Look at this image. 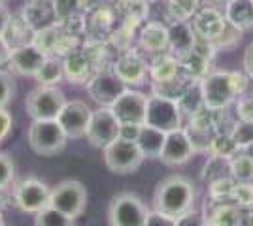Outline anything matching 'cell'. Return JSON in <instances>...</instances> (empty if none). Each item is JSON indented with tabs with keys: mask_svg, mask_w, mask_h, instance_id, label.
<instances>
[{
	"mask_svg": "<svg viewBox=\"0 0 253 226\" xmlns=\"http://www.w3.org/2000/svg\"><path fill=\"white\" fill-rule=\"evenodd\" d=\"M250 77L246 72H229V70H211L201 81L202 102L208 109H227L238 98L246 95Z\"/></svg>",
	"mask_w": 253,
	"mask_h": 226,
	"instance_id": "6da1fadb",
	"label": "cell"
},
{
	"mask_svg": "<svg viewBox=\"0 0 253 226\" xmlns=\"http://www.w3.org/2000/svg\"><path fill=\"white\" fill-rule=\"evenodd\" d=\"M195 187L183 175H170L157 185L153 193V209L174 219L195 207Z\"/></svg>",
	"mask_w": 253,
	"mask_h": 226,
	"instance_id": "7a4b0ae2",
	"label": "cell"
},
{
	"mask_svg": "<svg viewBox=\"0 0 253 226\" xmlns=\"http://www.w3.org/2000/svg\"><path fill=\"white\" fill-rule=\"evenodd\" d=\"M191 27L201 40L213 43L215 47L231 45L242 34V31H238L236 27H232L231 23L227 21L225 11H221L219 8H213V6H210V8L201 6V10L191 19Z\"/></svg>",
	"mask_w": 253,
	"mask_h": 226,
	"instance_id": "3957f363",
	"label": "cell"
},
{
	"mask_svg": "<svg viewBox=\"0 0 253 226\" xmlns=\"http://www.w3.org/2000/svg\"><path fill=\"white\" fill-rule=\"evenodd\" d=\"M66 100L59 85H38L25 98V109L32 121H53L59 117Z\"/></svg>",
	"mask_w": 253,
	"mask_h": 226,
	"instance_id": "277c9868",
	"label": "cell"
},
{
	"mask_svg": "<svg viewBox=\"0 0 253 226\" xmlns=\"http://www.w3.org/2000/svg\"><path fill=\"white\" fill-rule=\"evenodd\" d=\"M149 209L146 202L132 193H119L112 198L108 207L110 226H144L148 221Z\"/></svg>",
	"mask_w": 253,
	"mask_h": 226,
	"instance_id": "5b68a950",
	"label": "cell"
},
{
	"mask_svg": "<svg viewBox=\"0 0 253 226\" xmlns=\"http://www.w3.org/2000/svg\"><path fill=\"white\" fill-rule=\"evenodd\" d=\"M27 138H29L31 149L36 155H42V157H53V155L61 153L66 147V141H68L57 119H53V121H32L29 132H27Z\"/></svg>",
	"mask_w": 253,
	"mask_h": 226,
	"instance_id": "8992f818",
	"label": "cell"
},
{
	"mask_svg": "<svg viewBox=\"0 0 253 226\" xmlns=\"http://www.w3.org/2000/svg\"><path fill=\"white\" fill-rule=\"evenodd\" d=\"M106 168L112 173L117 175H126V173L136 172L142 166V162L146 161L142 157V153L138 149V143L134 140H126V138H117L110 145H106L102 149Z\"/></svg>",
	"mask_w": 253,
	"mask_h": 226,
	"instance_id": "52a82bcc",
	"label": "cell"
},
{
	"mask_svg": "<svg viewBox=\"0 0 253 226\" xmlns=\"http://www.w3.org/2000/svg\"><path fill=\"white\" fill-rule=\"evenodd\" d=\"M51 200V187L43 183L38 177H27L11 189V202L23 213L36 215L43 207L49 205Z\"/></svg>",
	"mask_w": 253,
	"mask_h": 226,
	"instance_id": "ba28073f",
	"label": "cell"
},
{
	"mask_svg": "<svg viewBox=\"0 0 253 226\" xmlns=\"http://www.w3.org/2000/svg\"><path fill=\"white\" fill-rule=\"evenodd\" d=\"M49 205L59 209L64 215L80 219L87 207V189L78 179H64L51 189Z\"/></svg>",
	"mask_w": 253,
	"mask_h": 226,
	"instance_id": "9c48e42d",
	"label": "cell"
},
{
	"mask_svg": "<svg viewBox=\"0 0 253 226\" xmlns=\"http://www.w3.org/2000/svg\"><path fill=\"white\" fill-rule=\"evenodd\" d=\"M112 70L128 89L144 85L149 79V63L138 47L123 49L112 63Z\"/></svg>",
	"mask_w": 253,
	"mask_h": 226,
	"instance_id": "30bf717a",
	"label": "cell"
},
{
	"mask_svg": "<svg viewBox=\"0 0 253 226\" xmlns=\"http://www.w3.org/2000/svg\"><path fill=\"white\" fill-rule=\"evenodd\" d=\"M183 113L178 100L161 97V95H148V111H146V125L153 129L170 132L181 127Z\"/></svg>",
	"mask_w": 253,
	"mask_h": 226,
	"instance_id": "8fae6325",
	"label": "cell"
},
{
	"mask_svg": "<svg viewBox=\"0 0 253 226\" xmlns=\"http://www.w3.org/2000/svg\"><path fill=\"white\" fill-rule=\"evenodd\" d=\"M121 134V123L112 108H98L93 111L89 127L85 130V140L96 149H104Z\"/></svg>",
	"mask_w": 253,
	"mask_h": 226,
	"instance_id": "7c38bea8",
	"label": "cell"
},
{
	"mask_svg": "<svg viewBox=\"0 0 253 226\" xmlns=\"http://www.w3.org/2000/svg\"><path fill=\"white\" fill-rule=\"evenodd\" d=\"M87 95L95 100L100 108H112L116 104V100L128 87L114 74L112 68H104L93 74V77L85 83Z\"/></svg>",
	"mask_w": 253,
	"mask_h": 226,
	"instance_id": "4fadbf2b",
	"label": "cell"
},
{
	"mask_svg": "<svg viewBox=\"0 0 253 226\" xmlns=\"http://www.w3.org/2000/svg\"><path fill=\"white\" fill-rule=\"evenodd\" d=\"M199 151L195 147V143L191 140L187 129L179 127V129H174L167 132V140H165V147H163V153L159 157V161L163 162L165 166H183L197 155Z\"/></svg>",
	"mask_w": 253,
	"mask_h": 226,
	"instance_id": "5bb4252c",
	"label": "cell"
},
{
	"mask_svg": "<svg viewBox=\"0 0 253 226\" xmlns=\"http://www.w3.org/2000/svg\"><path fill=\"white\" fill-rule=\"evenodd\" d=\"M91 115H93V109L87 106V102L66 100L57 121H59V125L64 130L68 140H80V138H85V130L89 127Z\"/></svg>",
	"mask_w": 253,
	"mask_h": 226,
	"instance_id": "9a60e30c",
	"label": "cell"
},
{
	"mask_svg": "<svg viewBox=\"0 0 253 226\" xmlns=\"http://www.w3.org/2000/svg\"><path fill=\"white\" fill-rule=\"evenodd\" d=\"M112 109L121 125H140L142 127V125H146L148 95L142 91H136V89H126L116 100Z\"/></svg>",
	"mask_w": 253,
	"mask_h": 226,
	"instance_id": "2e32d148",
	"label": "cell"
},
{
	"mask_svg": "<svg viewBox=\"0 0 253 226\" xmlns=\"http://www.w3.org/2000/svg\"><path fill=\"white\" fill-rule=\"evenodd\" d=\"M138 49L144 55H159L169 51V25L157 19L144 21L138 29Z\"/></svg>",
	"mask_w": 253,
	"mask_h": 226,
	"instance_id": "e0dca14e",
	"label": "cell"
},
{
	"mask_svg": "<svg viewBox=\"0 0 253 226\" xmlns=\"http://www.w3.org/2000/svg\"><path fill=\"white\" fill-rule=\"evenodd\" d=\"M45 55L34 45V43H27L21 47H13L8 61V68L11 74L23 75V77H34L38 74V70L42 68Z\"/></svg>",
	"mask_w": 253,
	"mask_h": 226,
	"instance_id": "ac0fdd59",
	"label": "cell"
},
{
	"mask_svg": "<svg viewBox=\"0 0 253 226\" xmlns=\"http://www.w3.org/2000/svg\"><path fill=\"white\" fill-rule=\"evenodd\" d=\"M63 72L64 79L72 85H85L93 74L96 72L93 61L89 59V55L84 49H78L74 53L63 57Z\"/></svg>",
	"mask_w": 253,
	"mask_h": 226,
	"instance_id": "d6986e66",
	"label": "cell"
},
{
	"mask_svg": "<svg viewBox=\"0 0 253 226\" xmlns=\"http://www.w3.org/2000/svg\"><path fill=\"white\" fill-rule=\"evenodd\" d=\"M199 36L195 34L191 21H179L169 25V51L178 59H183L195 49Z\"/></svg>",
	"mask_w": 253,
	"mask_h": 226,
	"instance_id": "ffe728a7",
	"label": "cell"
},
{
	"mask_svg": "<svg viewBox=\"0 0 253 226\" xmlns=\"http://www.w3.org/2000/svg\"><path fill=\"white\" fill-rule=\"evenodd\" d=\"M179 59L170 51L153 55L149 61V79L151 83H167L179 77Z\"/></svg>",
	"mask_w": 253,
	"mask_h": 226,
	"instance_id": "44dd1931",
	"label": "cell"
},
{
	"mask_svg": "<svg viewBox=\"0 0 253 226\" xmlns=\"http://www.w3.org/2000/svg\"><path fill=\"white\" fill-rule=\"evenodd\" d=\"M165 140H167V132L165 130H159L149 127V125H144L140 129L136 143L144 159H148V161H159V157L163 153V147H165Z\"/></svg>",
	"mask_w": 253,
	"mask_h": 226,
	"instance_id": "7402d4cb",
	"label": "cell"
},
{
	"mask_svg": "<svg viewBox=\"0 0 253 226\" xmlns=\"http://www.w3.org/2000/svg\"><path fill=\"white\" fill-rule=\"evenodd\" d=\"M208 226H244V209L232 202L215 204L210 215H206Z\"/></svg>",
	"mask_w": 253,
	"mask_h": 226,
	"instance_id": "603a6c76",
	"label": "cell"
},
{
	"mask_svg": "<svg viewBox=\"0 0 253 226\" xmlns=\"http://www.w3.org/2000/svg\"><path fill=\"white\" fill-rule=\"evenodd\" d=\"M225 17L238 31L253 29V0H231L227 2Z\"/></svg>",
	"mask_w": 253,
	"mask_h": 226,
	"instance_id": "cb8c5ba5",
	"label": "cell"
},
{
	"mask_svg": "<svg viewBox=\"0 0 253 226\" xmlns=\"http://www.w3.org/2000/svg\"><path fill=\"white\" fill-rule=\"evenodd\" d=\"M6 42L13 47H21V45H27V43H32V38H34V29H32L29 21L23 17V13H17V15H11L10 23H8V29H6V34H4Z\"/></svg>",
	"mask_w": 253,
	"mask_h": 226,
	"instance_id": "d4e9b609",
	"label": "cell"
},
{
	"mask_svg": "<svg viewBox=\"0 0 253 226\" xmlns=\"http://www.w3.org/2000/svg\"><path fill=\"white\" fill-rule=\"evenodd\" d=\"M165 17L170 23L191 21L201 10V0H165Z\"/></svg>",
	"mask_w": 253,
	"mask_h": 226,
	"instance_id": "484cf974",
	"label": "cell"
},
{
	"mask_svg": "<svg viewBox=\"0 0 253 226\" xmlns=\"http://www.w3.org/2000/svg\"><path fill=\"white\" fill-rule=\"evenodd\" d=\"M61 32H63V29H61L59 23L49 25V27H43V29H38V31H34L32 43H34L45 57H55V49H57Z\"/></svg>",
	"mask_w": 253,
	"mask_h": 226,
	"instance_id": "4316f807",
	"label": "cell"
},
{
	"mask_svg": "<svg viewBox=\"0 0 253 226\" xmlns=\"http://www.w3.org/2000/svg\"><path fill=\"white\" fill-rule=\"evenodd\" d=\"M38 85H59L64 79L63 59L61 57H45L42 68L34 75Z\"/></svg>",
	"mask_w": 253,
	"mask_h": 226,
	"instance_id": "83f0119b",
	"label": "cell"
},
{
	"mask_svg": "<svg viewBox=\"0 0 253 226\" xmlns=\"http://www.w3.org/2000/svg\"><path fill=\"white\" fill-rule=\"evenodd\" d=\"M238 151H242L236 141L232 140L231 132H215L211 136L210 143H208V153L210 155H217V157H225V159H232Z\"/></svg>",
	"mask_w": 253,
	"mask_h": 226,
	"instance_id": "f1b7e54d",
	"label": "cell"
},
{
	"mask_svg": "<svg viewBox=\"0 0 253 226\" xmlns=\"http://www.w3.org/2000/svg\"><path fill=\"white\" fill-rule=\"evenodd\" d=\"M231 175L236 181L252 183L253 181V159L244 151H238L231 159Z\"/></svg>",
	"mask_w": 253,
	"mask_h": 226,
	"instance_id": "f546056e",
	"label": "cell"
},
{
	"mask_svg": "<svg viewBox=\"0 0 253 226\" xmlns=\"http://www.w3.org/2000/svg\"><path fill=\"white\" fill-rule=\"evenodd\" d=\"M34 226H76V219L47 205L34 215Z\"/></svg>",
	"mask_w": 253,
	"mask_h": 226,
	"instance_id": "4dcf8cb0",
	"label": "cell"
},
{
	"mask_svg": "<svg viewBox=\"0 0 253 226\" xmlns=\"http://www.w3.org/2000/svg\"><path fill=\"white\" fill-rule=\"evenodd\" d=\"M234 185H236V179H234L232 175H225V177H219V179H213V181H210V187H208L210 200L213 202V204L231 202Z\"/></svg>",
	"mask_w": 253,
	"mask_h": 226,
	"instance_id": "1f68e13d",
	"label": "cell"
},
{
	"mask_svg": "<svg viewBox=\"0 0 253 226\" xmlns=\"http://www.w3.org/2000/svg\"><path fill=\"white\" fill-rule=\"evenodd\" d=\"M225 175H231V159L210 155V159L206 161L204 170H202V179L210 183L213 179H219Z\"/></svg>",
	"mask_w": 253,
	"mask_h": 226,
	"instance_id": "d6a6232c",
	"label": "cell"
},
{
	"mask_svg": "<svg viewBox=\"0 0 253 226\" xmlns=\"http://www.w3.org/2000/svg\"><path fill=\"white\" fill-rule=\"evenodd\" d=\"M231 202L238 205L240 209H253V181L252 183L236 181L232 189Z\"/></svg>",
	"mask_w": 253,
	"mask_h": 226,
	"instance_id": "836d02e7",
	"label": "cell"
},
{
	"mask_svg": "<svg viewBox=\"0 0 253 226\" xmlns=\"http://www.w3.org/2000/svg\"><path fill=\"white\" fill-rule=\"evenodd\" d=\"M231 136L240 149L248 147L250 143H253V121H236L231 130Z\"/></svg>",
	"mask_w": 253,
	"mask_h": 226,
	"instance_id": "e575fe53",
	"label": "cell"
},
{
	"mask_svg": "<svg viewBox=\"0 0 253 226\" xmlns=\"http://www.w3.org/2000/svg\"><path fill=\"white\" fill-rule=\"evenodd\" d=\"M15 97V79L10 70L0 68V108H8Z\"/></svg>",
	"mask_w": 253,
	"mask_h": 226,
	"instance_id": "d590c367",
	"label": "cell"
},
{
	"mask_svg": "<svg viewBox=\"0 0 253 226\" xmlns=\"http://www.w3.org/2000/svg\"><path fill=\"white\" fill-rule=\"evenodd\" d=\"M234 104L236 121H253V95H242Z\"/></svg>",
	"mask_w": 253,
	"mask_h": 226,
	"instance_id": "8d00e7d4",
	"label": "cell"
},
{
	"mask_svg": "<svg viewBox=\"0 0 253 226\" xmlns=\"http://www.w3.org/2000/svg\"><path fill=\"white\" fill-rule=\"evenodd\" d=\"M15 179V166L8 155L0 153V187H10Z\"/></svg>",
	"mask_w": 253,
	"mask_h": 226,
	"instance_id": "74e56055",
	"label": "cell"
},
{
	"mask_svg": "<svg viewBox=\"0 0 253 226\" xmlns=\"http://www.w3.org/2000/svg\"><path fill=\"white\" fill-rule=\"evenodd\" d=\"M206 225H208L206 223V217L202 215L199 209H195V207L176 219V226H206Z\"/></svg>",
	"mask_w": 253,
	"mask_h": 226,
	"instance_id": "f35d334b",
	"label": "cell"
},
{
	"mask_svg": "<svg viewBox=\"0 0 253 226\" xmlns=\"http://www.w3.org/2000/svg\"><path fill=\"white\" fill-rule=\"evenodd\" d=\"M144 226H176V219L170 215H165L157 209H151Z\"/></svg>",
	"mask_w": 253,
	"mask_h": 226,
	"instance_id": "ab89813d",
	"label": "cell"
},
{
	"mask_svg": "<svg viewBox=\"0 0 253 226\" xmlns=\"http://www.w3.org/2000/svg\"><path fill=\"white\" fill-rule=\"evenodd\" d=\"M13 129V117L6 108H0V143L8 140V136L11 134Z\"/></svg>",
	"mask_w": 253,
	"mask_h": 226,
	"instance_id": "60d3db41",
	"label": "cell"
},
{
	"mask_svg": "<svg viewBox=\"0 0 253 226\" xmlns=\"http://www.w3.org/2000/svg\"><path fill=\"white\" fill-rule=\"evenodd\" d=\"M244 72L250 79H253V42L244 51Z\"/></svg>",
	"mask_w": 253,
	"mask_h": 226,
	"instance_id": "b9f144b4",
	"label": "cell"
},
{
	"mask_svg": "<svg viewBox=\"0 0 253 226\" xmlns=\"http://www.w3.org/2000/svg\"><path fill=\"white\" fill-rule=\"evenodd\" d=\"M10 55H11V45L6 42V38H4V36H0V68L8 66Z\"/></svg>",
	"mask_w": 253,
	"mask_h": 226,
	"instance_id": "7bdbcfd3",
	"label": "cell"
},
{
	"mask_svg": "<svg viewBox=\"0 0 253 226\" xmlns=\"http://www.w3.org/2000/svg\"><path fill=\"white\" fill-rule=\"evenodd\" d=\"M144 127V125H142ZM140 125H121V138H126V140H134L136 141L138 134H140Z\"/></svg>",
	"mask_w": 253,
	"mask_h": 226,
	"instance_id": "ee69618b",
	"label": "cell"
},
{
	"mask_svg": "<svg viewBox=\"0 0 253 226\" xmlns=\"http://www.w3.org/2000/svg\"><path fill=\"white\" fill-rule=\"evenodd\" d=\"M11 11L6 8V4H0V36L6 34V29H8V23H10Z\"/></svg>",
	"mask_w": 253,
	"mask_h": 226,
	"instance_id": "f6af8a7d",
	"label": "cell"
},
{
	"mask_svg": "<svg viewBox=\"0 0 253 226\" xmlns=\"http://www.w3.org/2000/svg\"><path fill=\"white\" fill-rule=\"evenodd\" d=\"M8 202H10V193H8V189H6V187H0V211L8 205Z\"/></svg>",
	"mask_w": 253,
	"mask_h": 226,
	"instance_id": "bcb514c9",
	"label": "cell"
},
{
	"mask_svg": "<svg viewBox=\"0 0 253 226\" xmlns=\"http://www.w3.org/2000/svg\"><path fill=\"white\" fill-rule=\"evenodd\" d=\"M116 0H87V4H89V11L98 8V6H106V4H114Z\"/></svg>",
	"mask_w": 253,
	"mask_h": 226,
	"instance_id": "7dc6e473",
	"label": "cell"
},
{
	"mask_svg": "<svg viewBox=\"0 0 253 226\" xmlns=\"http://www.w3.org/2000/svg\"><path fill=\"white\" fill-rule=\"evenodd\" d=\"M244 226H253V209H248L244 213Z\"/></svg>",
	"mask_w": 253,
	"mask_h": 226,
	"instance_id": "c3c4849f",
	"label": "cell"
},
{
	"mask_svg": "<svg viewBox=\"0 0 253 226\" xmlns=\"http://www.w3.org/2000/svg\"><path fill=\"white\" fill-rule=\"evenodd\" d=\"M244 153H246V155H250V157H252L253 159V143H250V145H248V147H244Z\"/></svg>",
	"mask_w": 253,
	"mask_h": 226,
	"instance_id": "681fc988",
	"label": "cell"
},
{
	"mask_svg": "<svg viewBox=\"0 0 253 226\" xmlns=\"http://www.w3.org/2000/svg\"><path fill=\"white\" fill-rule=\"evenodd\" d=\"M0 226H6V221H4V217H2V211H0Z\"/></svg>",
	"mask_w": 253,
	"mask_h": 226,
	"instance_id": "f907efd6",
	"label": "cell"
},
{
	"mask_svg": "<svg viewBox=\"0 0 253 226\" xmlns=\"http://www.w3.org/2000/svg\"><path fill=\"white\" fill-rule=\"evenodd\" d=\"M215 2H225V4H227V2H231V0H215Z\"/></svg>",
	"mask_w": 253,
	"mask_h": 226,
	"instance_id": "816d5d0a",
	"label": "cell"
},
{
	"mask_svg": "<svg viewBox=\"0 0 253 226\" xmlns=\"http://www.w3.org/2000/svg\"><path fill=\"white\" fill-rule=\"evenodd\" d=\"M4 2H6V0H0V4H4Z\"/></svg>",
	"mask_w": 253,
	"mask_h": 226,
	"instance_id": "f5cc1de1",
	"label": "cell"
},
{
	"mask_svg": "<svg viewBox=\"0 0 253 226\" xmlns=\"http://www.w3.org/2000/svg\"><path fill=\"white\" fill-rule=\"evenodd\" d=\"M206 226H208V225H206Z\"/></svg>",
	"mask_w": 253,
	"mask_h": 226,
	"instance_id": "db71d44e",
	"label": "cell"
}]
</instances>
